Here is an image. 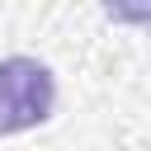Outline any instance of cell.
<instances>
[{
  "instance_id": "6da1fadb",
  "label": "cell",
  "mask_w": 151,
  "mask_h": 151,
  "mask_svg": "<svg viewBox=\"0 0 151 151\" xmlns=\"http://www.w3.org/2000/svg\"><path fill=\"white\" fill-rule=\"evenodd\" d=\"M57 109V76L38 57H5L0 61V137L28 132L47 123Z\"/></svg>"
},
{
  "instance_id": "7a4b0ae2",
  "label": "cell",
  "mask_w": 151,
  "mask_h": 151,
  "mask_svg": "<svg viewBox=\"0 0 151 151\" xmlns=\"http://www.w3.org/2000/svg\"><path fill=\"white\" fill-rule=\"evenodd\" d=\"M99 9H104L113 24H127V28H151V0H99Z\"/></svg>"
}]
</instances>
